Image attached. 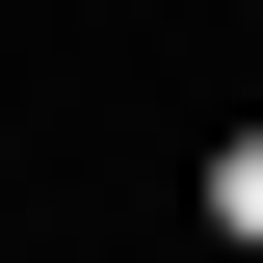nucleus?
<instances>
[{"mask_svg":"<svg viewBox=\"0 0 263 263\" xmlns=\"http://www.w3.org/2000/svg\"><path fill=\"white\" fill-rule=\"evenodd\" d=\"M211 237H237V263H263V132H237V158H211Z\"/></svg>","mask_w":263,"mask_h":263,"instance_id":"obj_1","label":"nucleus"}]
</instances>
